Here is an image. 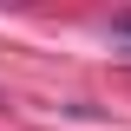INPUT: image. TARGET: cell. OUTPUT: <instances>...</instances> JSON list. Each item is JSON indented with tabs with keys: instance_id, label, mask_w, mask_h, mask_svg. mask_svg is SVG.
Masks as SVG:
<instances>
[{
	"instance_id": "1",
	"label": "cell",
	"mask_w": 131,
	"mask_h": 131,
	"mask_svg": "<svg viewBox=\"0 0 131 131\" xmlns=\"http://www.w3.org/2000/svg\"><path fill=\"white\" fill-rule=\"evenodd\" d=\"M112 39H118V46H131V13H118V20H112Z\"/></svg>"
}]
</instances>
